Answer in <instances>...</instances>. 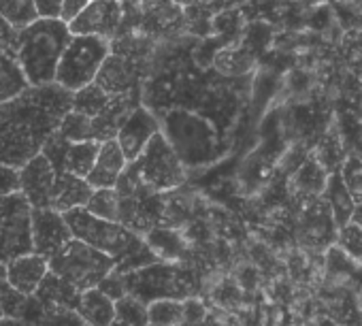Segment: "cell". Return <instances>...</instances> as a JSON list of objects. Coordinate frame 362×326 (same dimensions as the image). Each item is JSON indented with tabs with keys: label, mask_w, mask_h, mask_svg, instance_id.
I'll return each instance as SVG.
<instances>
[{
	"label": "cell",
	"mask_w": 362,
	"mask_h": 326,
	"mask_svg": "<svg viewBox=\"0 0 362 326\" xmlns=\"http://www.w3.org/2000/svg\"><path fill=\"white\" fill-rule=\"evenodd\" d=\"M81 326H88V324H81Z\"/></svg>",
	"instance_id": "obj_43"
},
{
	"label": "cell",
	"mask_w": 362,
	"mask_h": 326,
	"mask_svg": "<svg viewBox=\"0 0 362 326\" xmlns=\"http://www.w3.org/2000/svg\"><path fill=\"white\" fill-rule=\"evenodd\" d=\"M73 107V94L58 83L30 86L0 105V165L22 169L58 130Z\"/></svg>",
	"instance_id": "obj_1"
},
{
	"label": "cell",
	"mask_w": 362,
	"mask_h": 326,
	"mask_svg": "<svg viewBox=\"0 0 362 326\" xmlns=\"http://www.w3.org/2000/svg\"><path fill=\"white\" fill-rule=\"evenodd\" d=\"M156 132H160V124H158L156 115L149 109L136 105L128 113L124 124L119 126V130L115 134V141L119 143L126 160L130 162V160H134L145 149V145L149 143V139Z\"/></svg>",
	"instance_id": "obj_13"
},
{
	"label": "cell",
	"mask_w": 362,
	"mask_h": 326,
	"mask_svg": "<svg viewBox=\"0 0 362 326\" xmlns=\"http://www.w3.org/2000/svg\"><path fill=\"white\" fill-rule=\"evenodd\" d=\"M64 220L75 239L96 248L98 252L115 260V271L128 273L156 262L158 258L147 248L145 239L124 226L122 222H111L92 216L83 207L64 214Z\"/></svg>",
	"instance_id": "obj_2"
},
{
	"label": "cell",
	"mask_w": 362,
	"mask_h": 326,
	"mask_svg": "<svg viewBox=\"0 0 362 326\" xmlns=\"http://www.w3.org/2000/svg\"><path fill=\"white\" fill-rule=\"evenodd\" d=\"M337 245H339V252L347 260L362 267V226L354 222H347L345 226H341L337 231Z\"/></svg>",
	"instance_id": "obj_28"
},
{
	"label": "cell",
	"mask_w": 362,
	"mask_h": 326,
	"mask_svg": "<svg viewBox=\"0 0 362 326\" xmlns=\"http://www.w3.org/2000/svg\"><path fill=\"white\" fill-rule=\"evenodd\" d=\"M147 326H151V324H147Z\"/></svg>",
	"instance_id": "obj_44"
},
{
	"label": "cell",
	"mask_w": 362,
	"mask_h": 326,
	"mask_svg": "<svg viewBox=\"0 0 362 326\" xmlns=\"http://www.w3.org/2000/svg\"><path fill=\"white\" fill-rule=\"evenodd\" d=\"M0 20L13 33L30 26L35 20H39L35 0H0Z\"/></svg>",
	"instance_id": "obj_24"
},
{
	"label": "cell",
	"mask_w": 362,
	"mask_h": 326,
	"mask_svg": "<svg viewBox=\"0 0 362 326\" xmlns=\"http://www.w3.org/2000/svg\"><path fill=\"white\" fill-rule=\"evenodd\" d=\"M111 54V41L88 35H71L56 69L54 83L71 94L94 83L103 62Z\"/></svg>",
	"instance_id": "obj_6"
},
{
	"label": "cell",
	"mask_w": 362,
	"mask_h": 326,
	"mask_svg": "<svg viewBox=\"0 0 362 326\" xmlns=\"http://www.w3.org/2000/svg\"><path fill=\"white\" fill-rule=\"evenodd\" d=\"M49 262V271L60 275L64 281H69L71 286H75L79 292L96 288L113 269H115V260L103 252H98L96 248L79 241V239H71L69 245L54 256Z\"/></svg>",
	"instance_id": "obj_8"
},
{
	"label": "cell",
	"mask_w": 362,
	"mask_h": 326,
	"mask_svg": "<svg viewBox=\"0 0 362 326\" xmlns=\"http://www.w3.org/2000/svg\"><path fill=\"white\" fill-rule=\"evenodd\" d=\"M349 222H354V224L362 226V201H360V203H356V207H354V211H351Z\"/></svg>",
	"instance_id": "obj_38"
},
{
	"label": "cell",
	"mask_w": 362,
	"mask_h": 326,
	"mask_svg": "<svg viewBox=\"0 0 362 326\" xmlns=\"http://www.w3.org/2000/svg\"><path fill=\"white\" fill-rule=\"evenodd\" d=\"M47 271L49 262L35 252L22 254L7 262V279L22 294H33Z\"/></svg>",
	"instance_id": "obj_16"
},
{
	"label": "cell",
	"mask_w": 362,
	"mask_h": 326,
	"mask_svg": "<svg viewBox=\"0 0 362 326\" xmlns=\"http://www.w3.org/2000/svg\"><path fill=\"white\" fill-rule=\"evenodd\" d=\"M88 3L90 0H62V16L60 18L69 24Z\"/></svg>",
	"instance_id": "obj_36"
},
{
	"label": "cell",
	"mask_w": 362,
	"mask_h": 326,
	"mask_svg": "<svg viewBox=\"0 0 362 326\" xmlns=\"http://www.w3.org/2000/svg\"><path fill=\"white\" fill-rule=\"evenodd\" d=\"M160 132L166 136L184 167H201L216 158L218 139L214 128L199 115L188 111H170Z\"/></svg>",
	"instance_id": "obj_5"
},
{
	"label": "cell",
	"mask_w": 362,
	"mask_h": 326,
	"mask_svg": "<svg viewBox=\"0 0 362 326\" xmlns=\"http://www.w3.org/2000/svg\"><path fill=\"white\" fill-rule=\"evenodd\" d=\"M75 311L88 326H109L115 320V301L100 288H90L81 292Z\"/></svg>",
	"instance_id": "obj_18"
},
{
	"label": "cell",
	"mask_w": 362,
	"mask_h": 326,
	"mask_svg": "<svg viewBox=\"0 0 362 326\" xmlns=\"http://www.w3.org/2000/svg\"><path fill=\"white\" fill-rule=\"evenodd\" d=\"M322 192H324V201H326L328 214H330V218H332V224H334V228L339 231L341 226H345V224L349 222L351 211H354V207H356V203L351 201V197H349V192H347V188H345V184H343V180H341V175H339V171H337V173H330V175L326 177Z\"/></svg>",
	"instance_id": "obj_20"
},
{
	"label": "cell",
	"mask_w": 362,
	"mask_h": 326,
	"mask_svg": "<svg viewBox=\"0 0 362 326\" xmlns=\"http://www.w3.org/2000/svg\"><path fill=\"white\" fill-rule=\"evenodd\" d=\"M186 320V301L158 298L147 305V322L151 326H177Z\"/></svg>",
	"instance_id": "obj_25"
},
{
	"label": "cell",
	"mask_w": 362,
	"mask_h": 326,
	"mask_svg": "<svg viewBox=\"0 0 362 326\" xmlns=\"http://www.w3.org/2000/svg\"><path fill=\"white\" fill-rule=\"evenodd\" d=\"M28 294L18 292L7 279V264L0 262V309L5 318H18Z\"/></svg>",
	"instance_id": "obj_30"
},
{
	"label": "cell",
	"mask_w": 362,
	"mask_h": 326,
	"mask_svg": "<svg viewBox=\"0 0 362 326\" xmlns=\"http://www.w3.org/2000/svg\"><path fill=\"white\" fill-rule=\"evenodd\" d=\"M0 318H5V315H3V309H0Z\"/></svg>",
	"instance_id": "obj_41"
},
{
	"label": "cell",
	"mask_w": 362,
	"mask_h": 326,
	"mask_svg": "<svg viewBox=\"0 0 362 326\" xmlns=\"http://www.w3.org/2000/svg\"><path fill=\"white\" fill-rule=\"evenodd\" d=\"M56 175L58 171L52 167V162L41 151L20 169L22 194L30 207H49V197L56 184Z\"/></svg>",
	"instance_id": "obj_12"
},
{
	"label": "cell",
	"mask_w": 362,
	"mask_h": 326,
	"mask_svg": "<svg viewBox=\"0 0 362 326\" xmlns=\"http://www.w3.org/2000/svg\"><path fill=\"white\" fill-rule=\"evenodd\" d=\"M33 252L30 205L22 192L0 199V262Z\"/></svg>",
	"instance_id": "obj_9"
},
{
	"label": "cell",
	"mask_w": 362,
	"mask_h": 326,
	"mask_svg": "<svg viewBox=\"0 0 362 326\" xmlns=\"http://www.w3.org/2000/svg\"><path fill=\"white\" fill-rule=\"evenodd\" d=\"M130 3H139V0H130Z\"/></svg>",
	"instance_id": "obj_42"
},
{
	"label": "cell",
	"mask_w": 362,
	"mask_h": 326,
	"mask_svg": "<svg viewBox=\"0 0 362 326\" xmlns=\"http://www.w3.org/2000/svg\"><path fill=\"white\" fill-rule=\"evenodd\" d=\"M98 147L100 141L94 139H86V141H69L62 162H60V171L58 173H71L77 177H88V173L94 167V160L98 156Z\"/></svg>",
	"instance_id": "obj_21"
},
{
	"label": "cell",
	"mask_w": 362,
	"mask_h": 326,
	"mask_svg": "<svg viewBox=\"0 0 362 326\" xmlns=\"http://www.w3.org/2000/svg\"><path fill=\"white\" fill-rule=\"evenodd\" d=\"M128 160L115 139H107L98 147V156L94 160V167L88 173L86 182L96 188H115L122 171L126 169Z\"/></svg>",
	"instance_id": "obj_15"
},
{
	"label": "cell",
	"mask_w": 362,
	"mask_h": 326,
	"mask_svg": "<svg viewBox=\"0 0 362 326\" xmlns=\"http://www.w3.org/2000/svg\"><path fill=\"white\" fill-rule=\"evenodd\" d=\"M94 83H96L103 92H107V94H111V96L130 92V90H132V83H134L132 69H130V64H128L124 58H119V56H115V54H109L107 60L103 62V66H100V71H98Z\"/></svg>",
	"instance_id": "obj_19"
},
{
	"label": "cell",
	"mask_w": 362,
	"mask_h": 326,
	"mask_svg": "<svg viewBox=\"0 0 362 326\" xmlns=\"http://www.w3.org/2000/svg\"><path fill=\"white\" fill-rule=\"evenodd\" d=\"M109 326H126V324H122V322H117V320H113V322H111Z\"/></svg>",
	"instance_id": "obj_40"
},
{
	"label": "cell",
	"mask_w": 362,
	"mask_h": 326,
	"mask_svg": "<svg viewBox=\"0 0 362 326\" xmlns=\"http://www.w3.org/2000/svg\"><path fill=\"white\" fill-rule=\"evenodd\" d=\"M124 5L122 0H90V3L69 22L71 35H88L113 39L122 28Z\"/></svg>",
	"instance_id": "obj_11"
},
{
	"label": "cell",
	"mask_w": 362,
	"mask_h": 326,
	"mask_svg": "<svg viewBox=\"0 0 362 326\" xmlns=\"http://www.w3.org/2000/svg\"><path fill=\"white\" fill-rule=\"evenodd\" d=\"M0 326H18L13 318H0Z\"/></svg>",
	"instance_id": "obj_39"
},
{
	"label": "cell",
	"mask_w": 362,
	"mask_h": 326,
	"mask_svg": "<svg viewBox=\"0 0 362 326\" xmlns=\"http://www.w3.org/2000/svg\"><path fill=\"white\" fill-rule=\"evenodd\" d=\"M30 239L33 252L45 260H52L69 245L73 233L64 220V214L49 207H30Z\"/></svg>",
	"instance_id": "obj_10"
},
{
	"label": "cell",
	"mask_w": 362,
	"mask_h": 326,
	"mask_svg": "<svg viewBox=\"0 0 362 326\" xmlns=\"http://www.w3.org/2000/svg\"><path fill=\"white\" fill-rule=\"evenodd\" d=\"M94 192V188L77 175L71 173H58L56 175V184L52 188V197H49V209L66 214L71 209H79L88 203L90 194Z\"/></svg>",
	"instance_id": "obj_17"
},
{
	"label": "cell",
	"mask_w": 362,
	"mask_h": 326,
	"mask_svg": "<svg viewBox=\"0 0 362 326\" xmlns=\"http://www.w3.org/2000/svg\"><path fill=\"white\" fill-rule=\"evenodd\" d=\"M143 239L158 260L168 262L173 258H179V254H181V241L177 239V235L173 231H164V228L153 226Z\"/></svg>",
	"instance_id": "obj_27"
},
{
	"label": "cell",
	"mask_w": 362,
	"mask_h": 326,
	"mask_svg": "<svg viewBox=\"0 0 362 326\" xmlns=\"http://www.w3.org/2000/svg\"><path fill=\"white\" fill-rule=\"evenodd\" d=\"M39 18H60L62 16V0H35Z\"/></svg>",
	"instance_id": "obj_35"
},
{
	"label": "cell",
	"mask_w": 362,
	"mask_h": 326,
	"mask_svg": "<svg viewBox=\"0 0 362 326\" xmlns=\"http://www.w3.org/2000/svg\"><path fill=\"white\" fill-rule=\"evenodd\" d=\"M124 277H126V292L143 301L145 305L158 298L188 301L197 288L190 271L164 260H156L136 271H128L124 273Z\"/></svg>",
	"instance_id": "obj_7"
},
{
	"label": "cell",
	"mask_w": 362,
	"mask_h": 326,
	"mask_svg": "<svg viewBox=\"0 0 362 326\" xmlns=\"http://www.w3.org/2000/svg\"><path fill=\"white\" fill-rule=\"evenodd\" d=\"M28 88H30V83H28L20 62L16 60L13 50H3L0 52V105L18 98Z\"/></svg>",
	"instance_id": "obj_23"
},
{
	"label": "cell",
	"mask_w": 362,
	"mask_h": 326,
	"mask_svg": "<svg viewBox=\"0 0 362 326\" xmlns=\"http://www.w3.org/2000/svg\"><path fill=\"white\" fill-rule=\"evenodd\" d=\"M13 37H16V33L3 20H0V52L13 47Z\"/></svg>",
	"instance_id": "obj_37"
},
{
	"label": "cell",
	"mask_w": 362,
	"mask_h": 326,
	"mask_svg": "<svg viewBox=\"0 0 362 326\" xmlns=\"http://www.w3.org/2000/svg\"><path fill=\"white\" fill-rule=\"evenodd\" d=\"M58 132L66 139V141H86V139H92V117L86 115V113H79L75 109H71L60 126H58Z\"/></svg>",
	"instance_id": "obj_31"
},
{
	"label": "cell",
	"mask_w": 362,
	"mask_h": 326,
	"mask_svg": "<svg viewBox=\"0 0 362 326\" xmlns=\"http://www.w3.org/2000/svg\"><path fill=\"white\" fill-rule=\"evenodd\" d=\"M184 180V162L179 160L166 136L156 132L145 149L126 165L115 184V190L119 197H139V192L158 194L181 186Z\"/></svg>",
	"instance_id": "obj_3"
},
{
	"label": "cell",
	"mask_w": 362,
	"mask_h": 326,
	"mask_svg": "<svg viewBox=\"0 0 362 326\" xmlns=\"http://www.w3.org/2000/svg\"><path fill=\"white\" fill-rule=\"evenodd\" d=\"M83 209L90 211L96 218L119 222V194H117L115 188H96L90 194Z\"/></svg>",
	"instance_id": "obj_26"
},
{
	"label": "cell",
	"mask_w": 362,
	"mask_h": 326,
	"mask_svg": "<svg viewBox=\"0 0 362 326\" xmlns=\"http://www.w3.org/2000/svg\"><path fill=\"white\" fill-rule=\"evenodd\" d=\"M18 192H22L20 169L9 167V165H0V199L18 194Z\"/></svg>",
	"instance_id": "obj_33"
},
{
	"label": "cell",
	"mask_w": 362,
	"mask_h": 326,
	"mask_svg": "<svg viewBox=\"0 0 362 326\" xmlns=\"http://www.w3.org/2000/svg\"><path fill=\"white\" fill-rule=\"evenodd\" d=\"M115 320L126 326H147V305L132 294H124L115 301Z\"/></svg>",
	"instance_id": "obj_29"
},
{
	"label": "cell",
	"mask_w": 362,
	"mask_h": 326,
	"mask_svg": "<svg viewBox=\"0 0 362 326\" xmlns=\"http://www.w3.org/2000/svg\"><path fill=\"white\" fill-rule=\"evenodd\" d=\"M39 301L54 305V307H64V309H75L79 303L81 292L71 286L69 281H64L60 275L47 271L45 277L41 279V284L37 286V290L33 292Z\"/></svg>",
	"instance_id": "obj_22"
},
{
	"label": "cell",
	"mask_w": 362,
	"mask_h": 326,
	"mask_svg": "<svg viewBox=\"0 0 362 326\" xmlns=\"http://www.w3.org/2000/svg\"><path fill=\"white\" fill-rule=\"evenodd\" d=\"M18 326H81L83 320L75 309L54 307L39 301L35 294L26 296V303L18 318H13Z\"/></svg>",
	"instance_id": "obj_14"
},
{
	"label": "cell",
	"mask_w": 362,
	"mask_h": 326,
	"mask_svg": "<svg viewBox=\"0 0 362 326\" xmlns=\"http://www.w3.org/2000/svg\"><path fill=\"white\" fill-rule=\"evenodd\" d=\"M339 175H341L351 201L360 203L362 201V156H358V153L347 156L339 169Z\"/></svg>",
	"instance_id": "obj_32"
},
{
	"label": "cell",
	"mask_w": 362,
	"mask_h": 326,
	"mask_svg": "<svg viewBox=\"0 0 362 326\" xmlns=\"http://www.w3.org/2000/svg\"><path fill=\"white\" fill-rule=\"evenodd\" d=\"M71 39L62 18H39L13 37V56L30 86L54 83L58 62Z\"/></svg>",
	"instance_id": "obj_4"
},
{
	"label": "cell",
	"mask_w": 362,
	"mask_h": 326,
	"mask_svg": "<svg viewBox=\"0 0 362 326\" xmlns=\"http://www.w3.org/2000/svg\"><path fill=\"white\" fill-rule=\"evenodd\" d=\"M96 288H100L109 298H113V301H117V298H122L124 294H128L126 292V277H124V273H119V271H111Z\"/></svg>",
	"instance_id": "obj_34"
}]
</instances>
